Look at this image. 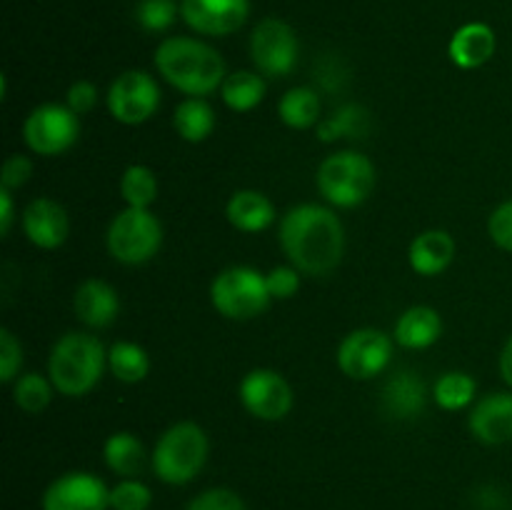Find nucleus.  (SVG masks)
Here are the masks:
<instances>
[{
	"label": "nucleus",
	"instance_id": "41",
	"mask_svg": "<svg viewBox=\"0 0 512 510\" xmlns=\"http://www.w3.org/2000/svg\"><path fill=\"white\" fill-rule=\"evenodd\" d=\"M498 365H500V375H503V380L512 388V335L508 340H505Z\"/></svg>",
	"mask_w": 512,
	"mask_h": 510
},
{
	"label": "nucleus",
	"instance_id": "7",
	"mask_svg": "<svg viewBox=\"0 0 512 510\" xmlns=\"http://www.w3.org/2000/svg\"><path fill=\"white\" fill-rule=\"evenodd\" d=\"M108 253L123 265H143L163 248V225L150 208H125L110 220Z\"/></svg>",
	"mask_w": 512,
	"mask_h": 510
},
{
	"label": "nucleus",
	"instance_id": "8",
	"mask_svg": "<svg viewBox=\"0 0 512 510\" xmlns=\"http://www.w3.org/2000/svg\"><path fill=\"white\" fill-rule=\"evenodd\" d=\"M80 138V115L68 105L43 103L28 113L23 123V140L35 155L55 158L73 148Z\"/></svg>",
	"mask_w": 512,
	"mask_h": 510
},
{
	"label": "nucleus",
	"instance_id": "4",
	"mask_svg": "<svg viewBox=\"0 0 512 510\" xmlns=\"http://www.w3.org/2000/svg\"><path fill=\"white\" fill-rule=\"evenodd\" d=\"M210 455L208 433L193 420H183L165 430L150 453L153 475L165 485L193 483Z\"/></svg>",
	"mask_w": 512,
	"mask_h": 510
},
{
	"label": "nucleus",
	"instance_id": "15",
	"mask_svg": "<svg viewBox=\"0 0 512 510\" xmlns=\"http://www.w3.org/2000/svg\"><path fill=\"white\" fill-rule=\"evenodd\" d=\"M468 428L483 445H503L512 440V390L488 393L473 405Z\"/></svg>",
	"mask_w": 512,
	"mask_h": 510
},
{
	"label": "nucleus",
	"instance_id": "17",
	"mask_svg": "<svg viewBox=\"0 0 512 510\" xmlns=\"http://www.w3.org/2000/svg\"><path fill=\"white\" fill-rule=\"evenodd\" d=\"M380 405L393 420H415L428 405V385L415 370H395L383 385Z\"/></svg>",
	"mask_w": 512,
	"mask_h": 510
},
{
	"label": "nucleus",
	"instance_id": "1",
	"mask_svg": "<svg viewBox=\"0 0 512 510\" xmlns=\"http://www.w3.org/2000/svg\"><path fill=\"white\" fill-rule=\"evenodd\" d=\"M278 243L288 263L303 275H330L345 255L343 220L328 205H293L280 218Z\"/></svg>",
	"mask_w": 512,
	"mask_h": 510
},
{
	"label": "nucleus",
	"instance_id": "27",
	"mask_svg": "<svg viewBox=\"0 0 512 510\" xmlns=\"http://www.w3.org/2000/svg\"><path fill=\"white\" fill-rule=\"evenodd\" d=\"M108 370L120 383L135 385L148 378L150 358L143 345L130 343V340H118V343L108 348Z\"/></svg>",
	"mask_w": 512,
	"mask_h": 510
},
{
	"label": "nucleus",
	"instance_id": "6",
	"mask_svg": "<svg viewBox=\"0 0 512 510\" xmlns=\"http://www.w3.org/2000/svg\"><path fill=\"white\" fill-rule=\"evenodd\" d=\"M265 273L250 265H230L220 270L210 283V303L228 320H253L270 305Z\"/></svg>",
	"mask_w": 512,
	"mask_h": 510
},
{
	"label": "nucleus",
	"instance_id": "31",
	"mask_svg": "<svg viewBox=\"0 0 512 510\" xmlns=\"http://www.w3.org/2000/svg\"><path fill=\"white\" fill-rule=\"evenodd\" d=\"M120 195L128 208H150L158 198V178L148 165H128L120 175Z\"/></svg>",
	"mask_w": 512,
	"mask_h": 510
},
{
	"label": "nucleus",
	"instance_id": "38",
	"mask_svg": "<svg viewBox=\"0 0 512 510\" xmlns=\"http://www.w3.org/2000/svg\"><path fill=\"white\" fill-rule=\"evenodd\" d=\"M30 175H33V160H30L28 155H10L3 163V175H0V180H3L5 190H18L28 183Z\"/></svg>",
	"mask_w": 512,
	"mask_h": 510
},
{
	"label": "nucleus",
	"instance_id": "34",
	"mask_svg": "<svg viewBox=\"0 0 512 510\" xmlns=\"http://www.w3.org/2000/svg\"><path fill=\"white\" fill-rule=\"evenodd\" d=\"M185 510H248L245 500L230 488H208L195 495Z\"/></svg>",
	"mask_w": 512,
	"mask_h": 510
},
{
	"label": "nucleus",
	"instance_id": "28",
	"mask_svg": "<svg viewBox=\"0 0 512 510\" xmlns=\"http://www.w3.org/2000/svg\"><path fill=\"white\" fill-rule=\"evenodd\" d=\"M475 393H478V383L473 375L463 370H448L433 385V400L443 410L468 408L475 400Z\"/></svg>",
	"mask_w": 512,
	"mask_h": 510
},
{
	"label": "nucleus",
	"instance_id": "5",
	"mask_svg": "<svg viewBox=\"0 0 512 510\" xmlns=\"http://www.w3.org/2000/svg\"><path fill=\"white\" fill-rule=\"evenodd\" d=\"M315 183H318L325 203L340 210H350L363 205L373 195L378 173L368 155L358 153V150H338L320 163Z\"/></svg>",
	"mask_w": 512,
	"mask_h": 510
},
{
	"label": "nucleus",
	"instance_id": "14",
	"mask_svg": "<svg viewBox=\"0 0 512 510\" xmlns=\"http://www.w3.org/2000/svg\"><path fill=\"white\" fill-rule=\"evenodd\" d=\"M250 15V0H183L180 18L190 30L208 38L238 33Z\"/></svg>",
	"mask_w": 512,
	"mask_h": 510
},
{
	"label": "nucleus",
	"instance_id": "32",
	"mask_svg": "<svg viewBox=\"0 0 512 510\" xmlns=\"http://www.w3.org/2000/svg\"><path fill=\"white\" fill-rule=\"evenodd\" d=\"M178 15V0H140L135 8L140 28H145L148 33H165L178 20Z\"/></svg>",
	"mask_w": 512,
	"mask_h": 510
},
{
	"label": "nucleus",
	"instance_id": "35",
	"mask_svg": "<svg viewBox=\"0 0 512 510\" xmlns=\"http://www.w3.org/2000/svg\"><path fill=\"white\" fill-rule=\"evenodd\" d=\"M23 365V345L8 328L0 330V380L13 383Z\"/></svg>",
	"mask_w": 512,
	"mask_h": 510
},
{
	"label": "nucleus",
	"instance_id": "29",
	"mask_svg": "<svg viewBox=\"0 0 512 510\" xmlns=\"http://www.w3.org/2000/svg\"><path fill=\"white\" fill-rule=\"evenodd\" d=\"M370 128L368 110L360 108V105L348 103L343 108L335 110L330 118L320 120L318 123V138L330 143V140L338 138H363Z\"/></svg>",
	"mask_w": 512,
	"mask_h": 510
},
{
	"label": "nucleus",
	"instance_id": "24",
	"mask_svg": "<svg viewBox=\"0 0 512 510\" xmlns=\"http://www.w3.org/2000/svg\"><path fill=\"white\" fill-rule=\"evenodd\" d=\"M320 110H323L320 93L310 85H295V88L285 90L278 103L280 120L293 130H308L318 125Z\"/></svg>",
	"mask_w": 512,
	"mask_h": 510
},
{
	"label": "nucleus",
	"instance_id": "36",
	"mask_svg": "<svg viewBox=\"0 0 512 510\" xmlns=\"http://www.w3.org/2000/svg\"><path fill=\"white\" fill-rule=\"evenodd\" d=\"M300 270L295 265H275L270 273H265V280H268V290L270 298L278 300H288L293 298L295 293L300 290Z\"/></svg>",
	"mask_w": 512,
	"mask_h": 510
},
{
	"label": "nucleus",
	"instance_id": "33",
	"mask_svg": "<svg viewBox=\"0 0 512 510\" xmlns=\"http://www.w3.org/2000/svg\"><path fill=\"white\" fill-rule=\"evenodd\" d=\"M153 505V490L138 478H120L110 488V510H148Z\"/></svg>",
	"mask_w": 512,
	"mask_h": 510
},
{
	"label": "nucleus",
	"instance_id": "3",
	"mask_svg": "<svg viewBox=\"0 0 512 510\" xmlns=\"http://www.w3.org/2000/svg\"><path fill=\"white\" fill-rule=\"evenodd\" d=\"M108 368V348L98 335L70 333L60 335L48 358V378L65 398H83L103 378Z\"/></svg>",
	"mask_w": 512,
	"mask_h": 510
},
{
	"label": "nucleus",
	"instance_id": "21",
	"mask_svg": "<svg viewBox=\"0 0 512 510\" xmlns=\"http://www.w3.org/2000/svg\"><path fill=\"white\" fill-rule=\"evenodd\" d=\"M495 48H498V38L488 23H468L455 30L448 45V55L458 68L475 70L493 58Z\"/></svg>",
	"mask_w": 512,
	"mask_h": 510
},
{
	"label": "nucleus",
	"instance_id": "13",
	"mask_svg": "<svg viewBox=\"0 0 512 510\" xmlns=\"http://www.w3.org/2000/svg\"><path fill=\"white\" fill-rule=\"evenodd\" d=\"M43 510H110V488L100 475L70 470L58 475L40 498Z\"/></svg>",
	"mask_w": 512,
	"mask_h": 510
},
{
	"label": "nucleus",
	"instance_id": "2",
	"mask_svg": "<svg viewBox=\"0 0 512 510\" xmlns=\"http://www.w3.org/2000/svg\"><path fill=\"white\" fill-rule=\"evenodd\" d=\"M153 60L160 78L188 98H208L228 78L223 55L213 45L188 35L165 38L155 48Z\"/></svg>",
	"mask_w": 512,
	"mask_h": 510
},
{
	"label": "nucleus",
	"instance_id": "9",
	"mask_svg": "<svg viewBox=\"0 0 512 510\" xmlns=\"http://www.w3.org/2000/svg\"><path fill=\"white\" fill-rule=\"evenodd\" d=\"M300 43L295 30L280 18H263L250 35V58L265 78H285L298 65Z\"/></svg>",
	"mask_w": 512,
	"mask_h": 510
},
{
	"label": "nucleus",
	"instance_id": "23",
	"mask_svg": "<svg viewBox=\"0 0 512 510\" xmlns=\"http://www.w3.org/2000/svg\"><path fill=\"white\" fill-rule=\"evenodd\" d=\"M103 460L120 478H138L143 473L148 453H145V445L140 443V438H135L128 430H120L105 440Z\"/></svg>",
	"mask_w": 512,
	"mask_h": 510
},
{
	"label": "nucleus",
	"instance_id": "26",
	"mask_svg": "<svg viewBox=\"0 0 512 510\" xmlns=\"http://www.w3.org/2000/svg\"><path fill=\"white\" fill-rule=\"evenodd\" d=\"M220 98L233 113H250L265 98V80L258 70H235L228 73L220 88Z\"/></svg>",
	"mask_w": 512,
	"mask_h": 510
},
{
	"label": "nucleus",
	"instance_id": "10",
	"mask_svg": "<svg viewBox=\"0 0 512 510\" xmlns=\"http://www.w3.org/2000/svg\"><path fill=\"white\" fill-rule=\"evenodd\" d=\"M105 103L118 123H148L160 108V85L145 70H125L110 83Z\"/></svg>",
	"mask_w": 512,
	"mask_h": 510
},
{
	"label": "nucleus",
	"instance_id": "19",
	"mask_svg": "<svg viewBox=\"0 0 512 510\" xmlns=\"http://www.w3.org/2000/svg\"><path fill=\"white\" fill-rule=\"evenodd\" d=\"M410 268L423 278H435V275L445 273L455 258V240L448 230H423L415 235L408 250Z\"/></svg>",
	"mask_w": 512,
	"mask_h": 510
},
{
	"label": "nucleus",
	"instance_id": "30",
	"mask_svg": "<svg viewBox=\"0 0 512 510\" xmlns=\"http://www.w3.org/2000/svg\"><path fill=\"white\" fill-rule=\"evenodd\" d=\"M53 393H58V390L50 383L48 375L23 373L13 380V403L28 415L43 413L53 400Z\"/></svg>",
	"mask_w": 512,
	"mask_h": 510
},
{
	"label": "nucleus",
	"instance_id": "22",
	"mask_svg": "<svg viewBox=\"0 0 512 510\" xmlns=\"http://www.w3.org/2000/svg\"><path fill=\"white\" fill-rule=\"evenodd\" d=\"M443 335V318L430 305H413L398 318L393 330L395 343L408 350H425Z\"/></svg>",
	"mask_w": 512,
	"mask_h": 510
},
{
	"label": "nucleus",
	"instance_id": "12",
	"mask_svg": "<svg viewBox=\"0 0 512 510\" xmlns=\"http://www.w3.org/2000/svg\"><path fill=\"white\" fill-rule=\"evenodd\" d=\"M243 408L253 418L265 423H278L293 410V388L283 373L273 368H255L243 375L238 385Z\"/></svg>",
	"mask_w": 512,
	"mask_h": 510
},
{
	"label": "nucleus",
	"instance_id": "11",
	"mask_svg": "<svg viewBox=\"0 0 512 510\" xmlns=\"http://www.w3.org/2000/svg\"><path fill=\"white\" fill-rule=\"evenodd\" d=\"M338 368L350 380H373L393 360V338L378 328L350 330L338 345Z\"/></svg>",
	"mask_w": 512,
	"mask_h": 510
},
{
	"label": "nucleus",
	"instance_id": "37",
	"mask_svg": "<svg viewBox=\"0 0 512 510\" xmlns=\"http://www.w3.org/2000/svg\"><path fill=\"white\" fill-rule=\"evenodd\" d=\"M490 240L505 253H512V198L500 203L488 218Z\"/></svg>",
	"mask_w": 512,
	"mask_h": 510
},
{
	"label": "nucleus",
	"instance_id": "20",
	"mask_svg": "<svg viewBox=\"0 0 512 510\" xmlns=\"http://www.w3.org/2000/svg\"><path fill=\"white\" fill-rule=\"evenodd\" d=\"M275 215L273 200L253 188L235 190L225 205V218L240 233H263L275 223Z\"/></svg>",
	"mask_w": 512,
	"mask_h": 510
},
{
	"label": "nucleus",
	"instance_id": "39",
	"mask_svg": "<svg viewBox=\"0 0 512 510\" xmlns=\"http://www.w3.org/2000/svg\"><path fill=\"white\" fill-rule=\"evenodd\" d=\"M65 105L73 110L75 115H85L98 105V88H95L90 80H78L68 88V95H65Z\"/></svg>",
	"mask_w": 512,
	"mask_h": 510
},
{
	"label": "nucleus",
	"instance_id": "18",
	"mask_svg": "<svg viewBox=\"0 0 512 510\" xmlns=\"http://www.w3.org/2000/svg\"><path fill=\"white\" fill-rule=\"evenodd\" d=\"M75 318L93 330H103L115 323L120 313L118 290L100 278H88L73 295Z\"/></svg>",
	"mask_w": 512,
	"mask_h": 510
},
{
	"label": "nucleus",
	"instance_id": "25",
	"mask_svg": "<svg viewBox=\"0 0 512 510\" xmlns=\"http://www.w3.org/2000/svg\"><path fill=\"white\" fill-rule=\"evenodd\" d=\"M173 128L188 143H203L215 130V110L205 98H185L175 105Z\"/></svg>",
	"mask_w": 512,
	"mask_h": 510
},
{
	"label": "nucleus",
	"instance_id": "16",
	"mask_svg": "<svg viewBox=\"0 0 512 510\" xmlns=\"http://www.w3.org/2000/svg\"><path fill=\"white\" fill-rule=\"evenodd\" d=\"M23 233L35 248L55 250L68 240L70 220L63 205L53 198L30 200L23 210Z\"/></svg>",
	"mask_w": 512,
	"mask_h": 510
},
{
	"label": "nucleus",
	"instance_id": "42",
	"mask_svg": "<svg viewBox=\"0 0 512 510\" xmlns=\"http://www.w3.org/2000/svg\"><path fill=\"white\" fill-rule=\"evenodd\" d=\"M180 3H183V0H180Z\"/></svg>",
	"mask_w": 512,
	"mask_h": 510
},
{
	"label": "nucleus",
	"instance_id": "40",
	"mask_svg": "<svg viewBox=\"0 0 512 510\" xmlns=\"http://www.w3.org/2000/svg\"><path fill=\"white\" fill-rule=\"evenodd\" d=\"M15 208H13V190L0 188V235H8L13 228Z\"/></svg>",
	"mask_w": 512,
	"mask_h": 510
}]
</instances>
